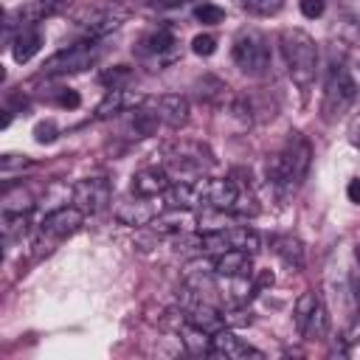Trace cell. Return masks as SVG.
<instances>
[{
  "label": "cell",
  "mask_w": 360,
  "mask_h": 360,
  "mask_svg": "<svg viewBox=\"0 0 360 360\" xmlns=\"http://www.w3.org/2000/svg\"><path fill=\"white\" fill-rule=\"evenodd\" d=\"M309 163H312V146H309V141L301 132H292L287 138V143L267 160V180H270V186L281 197H290L307 180Z\"/></svg>",
  "instance_id": "1"
},
{
  "label": "cell",
  "mask_w": 360,
  "mask_h": 360,
  "mask_svg": "<svg viewBox=\"0 0 360 360\" xmlns=\"http://www.w3.org/2000/svg\"><path fill=\"white\" fill-rule=\"evenodd\" d=\"M278 45H281V56H284L290 79L298 87H309L315 82V73H318V45H315V39L301 28H284L281 37H278Z\"/></svg>",
  "instance_id": "2"
},
{
  "label": "cell",
  "mask_w": 360,
  "mask_h": 360,
  "mask_svg": "<svg viewBox=\"0 0 360 360\" xmlns=\"http://www.w3.org/2000/svg\"><path fill=\"white\" fill-rule=\"evenodd\" d=\"M354 98H357V84H354L349 68L343 62H332L329 73H326V84H323V104H321L323 118L326 121L343 118L349 112V107L354 104Z\"/></svg>",
  "instance_id": "3"
},
{
  "label": "cell",
  "mask_w": 360,
  "mask_h": 360,
  "mask_svg": "<svg viewBox=\"0 0 360 360\" xmlns=\"http://www.w3.org/2000/svg\"><path fill=\"white\" fill-rule=\"evenodd\" d=\"M233 62L242 73L248 76H262L270 68V45L262 31L256 28H242L233 39Z\"/></svg>",
  "instance_id": "4"
},
{
  "label": "cell",
  "mask_w": 360,
  "mask_h": 360,
  "mask_svg": "<svg viewBox=\"0 0 360 360\" xmlns=\"http://www.w3.org/2000/svg\"><path fill=\"white\" fill-rule=\"evenodd\" d=\"M166 163H169V174L174 172V174H180V180H186V177L205 174L214 166V155L200 141H177L169 146Z\"/></svg>",
  "instance_id": "5"
},
{
  "label": "cell",
  "mask_w": 360,
  "mask_h": 360,
  "mask_svg": "<svg viewBox=\"0 0 360 360\" xmlns=\"http://www.w3.org/2000/svg\"><path fill=\"white\" fill-rule=\"evenodd\" d=\"M96 59H98V48H96L93 42H76V45L62 48L59 53H53V56H51V59L42 65V73H45V76L76 73V70L90 68Z\"/></svg>",
  "instance_id": "6"
},
{
  "label": "cell",
  "mask_w": 360,
  "mask_h": 360,
  "mask_svg": "<svg viewBox=\"0 0 360 360\" xmlns=\"http://www.w3.org/2000/svg\"><path fill=\"white\" fill-rule=\"evenodd\" d=\"M84 211L82 208H76V205H56L53 211H48L45 217H42V222H39V236L42 239H65V236H70V233H76L79 228H82V222H84Z\"/></svg>",
  "instance_id": "7"
},
{
  "label": "cell",
  "mask_w": 360,
  "mask_h": 360,
  "mask_svg": "<svg viewBox=\"0 0 360 360\" xmlns=\"http://www.w3.org/2000/svg\"><path fill=\"white\" fill-rule=\"evenodd\" d=\"M73 205L82 208L84 214H98L110 205V183L104 177H87V180H79L73 188Z\"/></svg>",
  "instance_id": "8"
},
{
  "label": "cell",
  "mask_w": 360,
  "mask_h": 360,
  "mask_svg": "<svg viewBox=\"0 0 360 360\" xmlns=\"http://www.w3.org/2000/svg\"><path fill=\"white\" fill-rule=\"evenodd\" d=\"M200 183V194H202V205L208 208H217V211H228L233 214L236 208V200L242 194V186L233 183V180H214V177H202L197 180Z\"/></svg>",
  "instance_id": "9"
},
{
  "label": "cell",
  "mask_w": 360,
  "mask_h": 360,
  "mask_svg": "<svg viewBox=\"0 0 360 360\" xmlns=\"http://www.w3.org/2000/svg\"><path fill=\"white\" fill-rule=\"evenodd\" d=\"M166 208V202H158V197H138L135 200H127L115 208V219L121 225H129V228H138V225H152V219Z\"/></svg>",
  "instance_id": "10"
},
{
  "label": "cell",
  "mask_w": 360,
  "mask_h": 360,
  "mask_svg": "<svg viewBox=\"0 0 360 360\" xmlns=\"http://www.w3.org/2000/svg\"><path fill=\"white\" fill-rule=\"evenodd\" d=\"M76 20H79V25L87 28L90 37H101V34H107V31H112V28L121 25L124 11H121L118 6L104 3V6H90V8H84Z\"/></svg>",
  "instance_id": "11"
},
{
  "label": "cell",
  "mask_w": 360,
  "mask_h": 360,
  "mask_svg": "<svg viewBox=\"0 0 360 360\" xmlns=\"http://www.w3.org/2000/svg\"><path fill=\"white\" fill-rule=\"evenodd\" d=\"M143 101L155 110V115H158L160 124H166V127H180V124H186V118H188V101H186V96H180V93H163V96L143 98Z\"/></svg>",
  "instance_id": "12"
},
{
  "label": "cell",
  "mask_w": 360,
  "mask_h": 360,
  "mask_svg": "<svg viewBox=\"0 0 360 360\" xmlns=\"http://www.w3.org/2000/svg\"><path fill=\"white\" fill-rule=\"evenodd\" d=\"M172 183L174 180H172L169 169L149 166V169H141V172L132 174V194H138V197H163Z\"/></svg>",
  "instance_id": "13"
},
{
  "label": "cell",
  "mask_w": 360,
  "mask_h": 360,
  "mask_svg": "<svg viewBox=\"0 0 360 360\" xmlns=\"http://www.w3.org/2000/svg\"><path fill=\"white\" fill-rule=\"evenodd\" d=\"M211 354L214 357H225V360H242V357H262V352H256L253 346H248L245 340H239L233 332H228L225 326L219 332L211 335Z\"/></svg>",
  "instance_id": "14"
},
{
  "label": "cell",
  "mask_w": 360,
  "mask_h": 360,
  "mask_svg": "<svg viewBox=\"0 0 360 360\" xmlns=\"http://www.w3.org/2000/svg\"><path fill=\"white\" fill-rule=\"evenodd\" d=\"M158 124H160V118H158L155 110L143 101V107H138V110H132V112L127 115V121H124V135L141 141V138H149V135L158 129Z\"/></svg>",
  "instance_id": "15"
},
{
  "label": "cell",
  "mask_w": 360,
  "mask_h": 360,
  "mask_svg": "<svg viewBox=\"0 0 360 360\" xmlns=\"http://www.w3.org/2000/svg\"><path fill=\"white\" fill-rule=\"evenodd\" d=\"M163 202L166 208H197L202 202V194H200V183H188V180H174L166 194H163Z\"/></svg>",
  "instance_id": "16"
},
{
  "label": "cell",
  "mask_w": 360,
  "mask_h": 360,
  "mask_svg": "<svg viewBox=\"0 0 360 360\" xmlns=\"http://www.w3.org/2000/svg\"><path fill=\"white\" fill-rule=\"evenodd\" d=\"M211 270H214V276H250L253 273L250 253H245V250L217 253L214 262H211Z\"/></svg>",
  "instance_id": "17"
},
{
  "label": "cell",
  "mask_w": 360,
  "mask_h": 360,
  "mask_svg": "<svg viewBox=\"0 0 360 360\" xmlns=\"http://www.w3.org/2000/svg\"><path fill=\"white\" fill-rule=\"evenodd\" d=\"M188 228H191V217L186 214V208H163L152 219V231H158V233L180 236V233H188Z\"/></svg>",
  "instance_id": "18"
},
{
  "label": "cell",
  "mask_w": 360,
  "mask_h": 360,
  "mask_svg": "<svg viewBox=\"0 0 360 360\" xmlns=\"http://www.w3.org/2000/svg\"><path fill=\"white\" fill-rule=\"evenodd\" d=\"M273 250H276V256L290 267V270H301L304 267V245L295 239V236H276V242H273Z\"/></svg>",
  "instance_id": "19"
},
{
  "label": "cell",
  "mask_w": 360,
  "mask_h": 360,
  "mask_svg": "<svg viewBox=\"0 0 360 360\" xmlns=\"http://www.w3.org/2000/svg\"><path fill=\"white\" fill-rule=\"evenodd\" d=\"M39 45H42L39 31H34V28H22V31L14 37V42H11V56H14L17 62H28V59L39 51Z\"/></svg>",
  "instance_id": "20"
},
{
  "label": "cell",
  "mask_w": 360,
  "mask_h": 360,
  "mask_svg": "<svg viewBox=\"0 0 360 360\" xmlns=\"http://www.w3.org/2000/svg\"><path fill=\"white\" fill-rule=\"evenodd\" d=\"M326 335H329V312H326L323 301L318 298V304H315V309H312V315H309L301 338H307V340H323Z\"/></svg>",
  "instance_id": "21"
},
{
  "label": "cell",
  "mask_w": 360,
  "mask_h": 360,
  "mask_svg": "<svg viewBox=\"0 0 360 360\" xmlns=\"http://www.w3.org/2000/svg\"><path fill=\"white\" fill-rule=\"evenodd\" d=\"M31 208H34V197L28 194V188L14 186V188L3 191V211H8V214H31Z\"/></svg>",
  "instance_id": "22"
},
{
  "label": "cell",
  "mask_w": 360,
  "mask_h": 360,
  "mask_svg": "<svg viewBox=\"0 0 360 360\" xmlns=\"http://www.w3.org/2000/svg\"><path fill=\"white\" fill-rule=\"evenodd\" d=\"M0 231H3V242L6 245H11L14 239H22L28 233V214H8V211H3Z\"/></svg>",
  "instance_id": "23"
},
{
  "label": "cell",
  "mask_w": 360,
  "mask_h": 360,
  "mask_svg": "<svg viewBox=\"0 0 360 360\" xmlns=\"http://www.w3.org/2000/svg\"><path fill=\"white\" fill-rule=\"evenodd\" d=\"M124 107H127V96H124V90H110V93L98 101V107H96V118H112V115L124 112Z\"/></svg>",
  "instance_id": "24"
},
{
  "label": "cell",
  "mask_w": 360,
  "mask_h": 360,
  "mask_svg": "<svg viewBox=\"0 0 360 360\" xmlns=\"http://www.w3.org/2000/svg\"><path fill=\"white\" fill-rule=\"evenodd\" d=\"M68 0H28V6L25 8H20V14L25 17V20H42V17H48V14H53V11H59L62 6H65Z\"/></svg>",
  "instance_id": "25"
},
{
  "label": "cell",
  "mask_w": 360,
  "mask_h": 360,
  "mask_svg": "<svg viewBox=\"0 0 360 360\" xmlns=\"http://www.w3.org/2000/svg\"><path fill=\"white\" fill-rule=\"evenodd\" d=\"M141 45H143V53H166L174 45V37H172V31L160 28V31H152L149 37H143Z\"/></svg>",
  "instance_id": "26"
},
{
  "label": "cell",
  "mask_w": 360,
  "mask_h": 360,
  "mask_svg": "<svg viewBox=\"0 0 360 360\" xmlns=\"http://www.w3.org/2000/svg\"><path fill=\"white\" fill-rule=\"evenodd\" d=\"M315 304H318V295H315V292H304V295L295 301V326H298V332H304V326H307V321H309Z\"/></svg>",
  "instance_id": "27"
},
{
  "label": "cell",
  "mask_w": 360,
  "mask_h": 360,
  "mask_svg": "<svg viewBox=\"0 0 360 360\" xmlns=\"http://www.w3.org/2000/svg\"><path fill=\"white\" fill-rule=\"evenodd\" d=\"M132 79V70L127 68V65H115V68H110V70H104L101 73V82L110 87V90H124V84Z\"/></svg>",
  "instance_id": "28"
},
{
  "label": "cell",
  "mask_w": 360,
  "mask_h": 360,
  "mask_svg": "<svg viewBox=\"0 0 360 360\" xmlns=\"http://www.w3.org/2000/svg\"><path fill=\"white\" fill-rule=\"evenodd\" d=\"M194 17H197L200 22H205V25H219V22L225 20V11H222L219 6H214V3H202V6L194 8Z\"/></svg>",
  "instance_id": "29"
},
{
  "label": "cell",
  "mask_w": 360,
  "mask_h": 360,
  "mask_svg": "<svg viewBox=\"0 0 360 360\" xmlns=\"http://www.w3.org/2000/svg\"><path fill=\"white\" fill-rule=\"evenodd\" d=\"M239 6L253 14H276L284 6V0H239Z\"/></svg>",
  "instance_id": "30"
},
{
  "label": "cell",
  "mask_w": 360,
  "mask_h": 360,
  "mask_svg": "<svg viewBox=\"0 0 360 360\" xmlns=\"http://www.w3.org/2000/svg\"><path fill=\"white\" fill-rule=\"evenodd\" d=\"M191 51H194L197 56H211V53L217 51V39H214L211 34H197V37L191 39Z\"/></svg>",
  "instance_id": "31"
},
{
  "label": "cell",
  "mask_w": 360,
  "mask_h": 360,
  "mask_svg": "<svg viewBox=\"0 0 360 360\" xmlns=\"http://www.w3.org/2000/svg\"><path fill=\"white\" fill-rule=\"evenodd\" d=\"M56 124L53 121H42V124H37L34 127V138L39 141V143H51V141H56Z\"/></svg>",
  "instance_id": "32"
},
{
  "label": "cell",
  "mask_w": 360,
  "mask_h": 360,
  "mask_svg": "<svg viewBox=\"0 0 360 360\" xmlns=\"http://www.w3.org/2000/svg\"><path fill=\"white\" fill-rule=\"evenodd\" d=\"M323 8H326V3H323V0H301V14H304V17H309V20L321 17V14H323Z\"/></svg>",
  "instance_id": "33"
},
{
  "label": "cell",
  "mask_w": 360,
  "mask_h": 360,
  "mask_svg": "<svg viewBox=\"0 0 360 360\" xmlns=\"http://www.w3.org/2000/svg\"><path fill=\"white\" fill-rule=\"evenodd\" d=\"M56 101H59V107H68V110H76V107L82 104L79 93H76V90H70V87H65V90L56 96Z\"/></svg>",
  "instance_id": "34"
},
{
  "label": "cell",
  "mask_w": 360,
  "mask_h": 360,
  "mask_svg": "<svg viewBox=\"0 0 360 360\" xmlns=\"http://www.w3.org/2000/svg\"><path fill=\"white\" fill-rule=\"evenodd\" d=\"M346 197H349L354 205H360V177L349 180V186H346Z\"/></svg>",
  "instance_id": "35"
},
{
  "label": "cell",
  "mask_w": 360,
  "mask_h": 360,
  "mask_svg": "<svg viewBox=\"0 0 360 360\" xmlns=\"http://www.w3.org/2000/svg\"><path fill=\"white\" fill-rule=\"evenodd\" d=\"M349 138H352V143L360 149V112L352 118V127H349Z\"/></svg>",
  "instance_id": "36"
},
{
  "label": "cell",
  "mask_w": 360,
  "mask_h": 360,
  "mask_svg": "<svg viewBox=\"0 0 360 360\" xmlns=\"http://www.w3.org/2000/svg\"><path fill=\"white\" fill-rule=\"evenodd\" d=\"M143 3H149V6H180L186 0H143Z\"/></svg>",
  "instance_id": "37"
}]
</instances>
